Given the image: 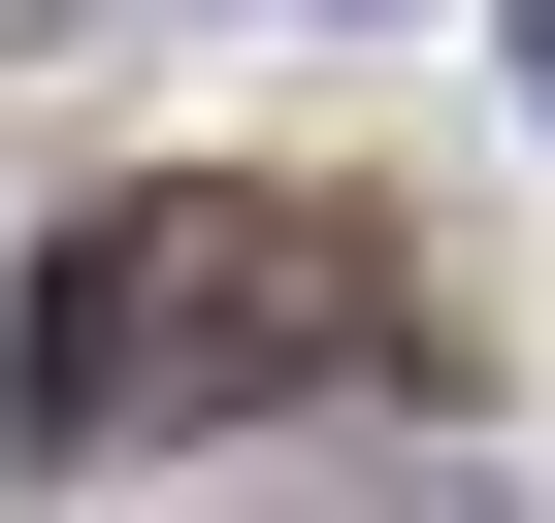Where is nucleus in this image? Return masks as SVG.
Returning a JSON list of instances; mask_svg holds the SVG:
<instances>
[{
    "label": "nucleus",
    "instance_id": "nucleus-1",
    "mask_svg": "<svg viewBox=\"0 0 555 523\" xmlns=\"http://www.w3.org/2000/svg\"><path fill=\"white\" fill-rule=\"evenodd\" d=\"M425 360V229L327 196V164H131L34 229V295H0V458L99 490V458H229V425H295Z\"/></svg>",
    "mask_w": 555,
    "mask_h": 523
}]
</instances>
